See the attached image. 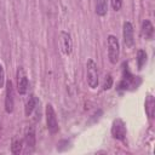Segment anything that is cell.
Wrapping results in <instances>:
<instances>
[{
	"label": "cell",
	"instance_id": "cell-2",
	"mask_svg": "<svg viewBox=\"0 0 155 155\" xmlns=\"http://www.w3.org/2000/svg\"><path fill=\"white\" fill-rule=\"evenodd\" d=\"M119 54H120L119 41L114 35H109L108 36V57L110 63L115 64L119 61Z\"/></svg>",
	"mask_w": 155,
	"mask_h": 155
},
{
	"label": "cell",
	"instance_id": "cell-18",
	"mask_svg": "<svg viewBox=\"0 0 155 155\" xmlns=\"http://www.w3.org/2000/svg\"><path fill=\"white\" fill-rule=\"evenodd\" d=\"M4 84H5V71L2 65L0 64V87H4Z\"/></svg>",
	"mask_w": 155,
	"mask_h": 155
},
{
	"label": "cell",
	"instance_id": "cell-6",
	"mask_svg": "<svg viewBox=\"0 0 155 155\" xmlns=\"http://www.w3.org/2000/svg\"><path fill=\"white\" fill-rule=\"evenodd\" d=\"M28 78L24 73V69L22 67L18 68L17 70V91L19 94H25L28 90Z\"/></svg>",
	"mask_w": 155,
	"mask_h": 155
},
{
	"label": "cell",
	"instance_id": "cell-15",
	"mask_svg": "<svg viewBox=\"0 0 155 155\" xmlns=\"http://www.w3.org/2000/svg\"><path fill=\"white\" fill-rule=\"evenodd\" d=\"M11 151L12 154H19L22 151V140L18 138H13L12 143H11Z\"/></svg>",
	"mask_w": 155,
	"mask_h": 155
},
{
	"label": "cell",
	"instance_id": "cell-9",
	"mask_svg": "<svg viewBox=\"0 0 155 155\" xmlns=\"http://www.w3.org/2000/svg\"><path fill=\"white\" fill-rule=\"evenodd\" d=\"M24 140H25V144L28 145V148H34V145H35V127L33 125L27 127L25 134H24Z\"/></svg>",
	"mask_w": 155,
	"mask_h": 155
},
{
	"label": "cell",
	"instance_id": "cell-5",
	"mask_svg": "<svg viewBox=\"0 0 155 155\" xmlns=\"http://www.w3.org/2000/svg\"><path fill=\"white\" fill-rule=\"evenodd\" d=\"M111 134L115 139L119 140H124L125 136H126V125L121 119H116L113 122L111 126Z\"/></svg>",
	"mask_w": 155,
	"mask_h": 155
},
{
	"label": "cell",
	"instance_id": "cell-14",
	"mask_svg": "<svg viewBox=\"0 0 155 155\" xmlns=\"http://www.w3.org/2000/svg\"><path fill=\"white\" fill-rule=\"evenodd\" d=\"M147 62V53L143 50H138L137 51V64H138V69H142L143 65Z\"/></svg>",
	"mask_w": 155,
	"mask_h": 155
},
{
	"label": "cell",
	"instance_id": "cell-19",
	"mask_svg": "<svg viewBox=\"0 0 155 155\" xmlns=\"http://www.w3.org/2000/svg\"><path fill=\"white\" fill-rule=\"evenodd\" d=\"M0 131H1V128H0Z\"/></svg>",
	"mask_w": 155,
	"mask_h": 155
},
{
	"label": "cell",
	"instance_id": "cell-1",
	"mask_svg": "<svg viewBox=\"0 0 155 155\" xmlns=\"http://www.w3.org/2000/svg\"><path fill=\"white\" fill-rule=\"evenodd\" d=\"M86 71H87V84L91 88H96L98 85V69L97 64L93 59H88L86 63Z\"/></svg>",
	"mask_w": 155,
	"mask_h": 155
},
{
	"label": "cell",
	"instance_id": "cell-10",
	"mask_svg": "<svg viewBox=\"0 0 155 155\" xmlns=\"http://www.w3.org/2000/svg\"><path fill=\"white\" fill-rule=\"evenodd\" d=\"M142 35L147 40H151L154 36V27L149 19H145L142 24Z\"/></svg>",
	"mask_w": 155,
	"mask_h": 155
},
{
	"label": "cell",
	"instance_id": "cell-17",
	"mask_svg": "<svg viewBox=\"0 0 155 155\" xmlns=\"http://www.w3.org/2000/svg\"><path fill=\"white\" fill-rule=\"evenodd\" d=\"M110 2H111V6L115 11H119L122 6V0H110Z\"/></svg>",
	"mask_w": 155,
	"mask_h": 155
},
{
	"label": "cell",
	"instance_id": "cell-3",
	"mask_svg": "<svg viewBox=\"0 0 155 155\" xmlns=\"http://www.w3.org/2000/svg\"><path fill=\"white\" fill-rule=\"evenodd\" d=\"M46 124H47V130L50 131V133L54 134L58 132V121H57V116L54 113V109L51 104L46 105Z\"/></svg>",
	"mask_w": 155,
	"mask_h": 155
},
{
	"label": "cell",
	"instance_id": "cell-11",
	"mask_svg": "<svg viewBox=\"0 0 155 155\" xmlns=\"http://www.w3.org/2000/svg\"><path fill=\"white\" fill-rule=\"evenodd\" d=\"M36 104H38L36 97H35L34 94H30L29 98H28V101H27V103H25V109H24V113H25L27 116H29V115L33 113V110L35 109Z\"/></svg>",
	"mask_w": 155,
	"mask_h": 155
},
{
	"label": "cell",
	"instance_id": "cell-12",
	"mask_svg": "<svg viewBox=\"0 0 155 155\" xmlns=\"http://www.w3.org/2000/svg\"><path fill=\"white\" fill-rule=\"evenodd\" d=\"M108 11V0H96V13L104 16Z\"/></svg>",
	"mask_w": 155,
	"mask_h": 155
},
{
	"label": "cell",
	"instance_id": "cell-7",
	"mask_svg": "<svg viewBox=\"0 0 155 155\" xmlns=\"http://www.w3.org/2000/svg\"><path fill=\"white\" fill-rule=\"evenodd\" d=\"M122 35H124V44H125V46L131 47L133 45V42H134V39H133V25L131 24V22H125L124 23Z\"/></svg>",
	"mask_w": 155,
	"mask_h": 155
},
{
	"label": "cell",
	"instance_id": "cell-13",
	"mask_svg": "<svg viewBox=\"0 0 155 155\" xmlns=\"http://www.w3.org/2000/svg\"><path fill=\"white\" fill-rule=\"evenodd\" d=\"M154 109H155V101L153 96H148L147 101H145V111L148 114L149 117L154 116Z\"/></svg>",
	"mask_w": 155,
	"mask_h": 155
},
{
	"label": "cell",
	"instance_id": "cell-4",
	"mask_svg": "<svg viewBox=\"0 0 155 155\" xmlns=\"http://www.w3.org/2000/svg\"><path fill=\"white\" fill-rule=\"evenodd\" d=\"M5 110L6 113L11 114L13 111L15 107V90H13V84L11 80L6 82V94H5Z\"/></svg>",
	"mask_w": 155,
	"mask_h": 155
},
{
	"label": "cell",
	"instance_id": "cell-16",
	"mask_svg": "<svg viewBox=\"0 0 155 155\" xmlns=\"http://www.w3.org/2000/svg\"><path fill=\"white\" fill-rule=\"evenodd\" d=\"M113 85V79H111V75L108 74L104 79V84H103V90H109Z\"/></svg>",
	"mask_w": 155,
	"mask_h": 155
},
{
	"label": "cell",
	"instance_id": "cell-8",
	"mask_svg": "<svg viewBox=\"0 0 155 155\" xmlns=\"http://www.w3.org/2000/svg\"><path fill=\"white\" fill-rule=\"evenodd\" d=\"M61 48L63 53L70 54L71 48H73V42H71V36L67 31H61Z\"/></svg>",
	"mask_w": 155,
	"mask_h": 155
}]
</instances>
